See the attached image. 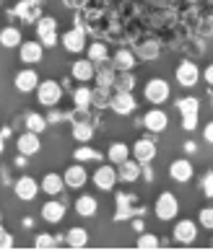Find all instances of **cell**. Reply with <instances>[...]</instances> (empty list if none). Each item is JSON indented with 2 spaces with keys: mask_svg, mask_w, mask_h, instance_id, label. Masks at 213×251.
<instances>
[{
  "mask_svg": "<svg viewBox=\"0 0 213 251\" xmlns=\"http://www.w3.org/2000/svg\"><path fill=\"white\" fill-rule=\"evenodd\" d=\"M130 155L138 163H151L156 158V143L151 140V137H141V140L130 148Z\"/></svg>",
  "mask_w": 213,
  "mask_h": 251,
  "instance_id": "obj_16",
  "label": "cell"
},
{
  "mask_svg": "<svg viewBox=\"0 0 213 251\" xmlns=\"http://www.w3.org/2000/svg\"><path fill=\"white\" fill-rule=\"evenodd\" d=\"M174 78H177V83H180L182 88L198 86V80H200V68H198V62H192L190 57L182 60V62L177 65V70H174Z\"/></svg>",
  "mask_w": 213,
  "mask_h": 251,
  "instance_id": "obj_6",
  "label": "cell"
},
{
  "mask_svg": "<svg viewBox=\"0 0 213 251\" xmlns=\"http://www.w3.org/2000/svg\"><path fill=\"white\" fill-rule=\"evenodd\" d=\"M203 137H206L208 145H213V122H208L206 127H203Z\"/></svg>",
  "mask_w": 213,
  "mask_h": 251,
  "instance_id": "obj_47",
  "label": "cell"
},
{
  "mask_svg": "<svg viewBox=\"0 0 213 251\" xmlns=\"http://www.w3.org/2000/svg\"><path fill=\"white\" fill-rule=\"evenodd\" d=\"M169 176H172V181H177V184H187L192 176H195V169H192V163L187 158H177V161L169 163Z\"/></svg>",
  "mask_w": 213,
  "mask_h": 251,
  "instance_id": "obj_15",
  "label": "cell"
},
{
  "mask_svg": "<svg viewBox=\"0 0 213 251\" xmlns=\"http://www.w3.org/2000/svg\"><path fill=\"white\" fill-rule=\"evenodd\" d=\"M182 148H184V153H195V151H198V145L192 143V140H187V143H184Z\"/></svg>",
  "mask_w": 213,
  "mask_h": 251,
  "instance_id": "obj_50",
  "label": "cell"
},
{
  "mask_svg": "<svg viewBox=\"0 0 213 251\" xmlns=\"http://www.w3.org/2000/svg\"><path fill=\"white\" fill-rule=\"evenodd\" d=\"M94 73H96V65L86 57V60H76V62H73L70 78L78 80V83H89V80H94Z\"/></svg>",
  "mask_w": 213,
  "mask_h": 251,
  "instance_id": "obj_18",
  "label": "cell"
},
{
  "mask_svg": "<svg viewBox=\"0 0 213 251\" xmlns=\"http://www.w3.org/2000/svg\"><path fill=\"white\" fill-rule=\"evenodd\" d=\"M24 125H26V129H31V132H44L47 129V117H42L39 111H29V114L24 117Z\"/></svg>",
  "mask_w": 213,
  "mask_h": 251,
  "instance_id": "obj_32",
  "label": "cell"
},
{
  "mask_svg": "<svg viewBox=\"0 0 213 251\" xmlns=\"http://www.w3.org/2000/svg\"><path fill=\"white\" fill-rule=\"evenodd\" d=\"M39 189L44 194H50V197H58V194H62V189H65V181H62V174H44L42 176V184Z\"/></svg>",
  "mask_w": 213,
  "mask_h": 251,
  "instance_id": "obj_22",
  "label": "cell"
},
{
  "mask_svg": "<svg viewBox=\"0 0 213 251\" xmlns=\"http://www.w3.org/2000/svg\"><path fill=\"white\" fill-rule=\"evenodd\" d=\"M16 148H18V153L21 155H36L42 151V137L39 132H31V129H26L24 135H18V140H16Z\"/></svg>",
  "mask_w": 213,
  "mask_h": 251,
  "instance_id": "obj_12",
  "label": "cell"
},
{
  "mask_svg": "<svg viewBox=\"0 0 213 251\" xmlns=\"http://www.w3.org/2000/svg\"><path fill=\"white\" fill-rule=\"evenodd\" d=\"M86 57H89L91 62H94V65H99V62L109 60L107 42H91V44H86Z\"/></svg>",
  "mask_w": 213,
  "mask_h": 251,
  "instance_id": "obj_29",
  "label": "cell"
},
{
  "mask_svg": "<svg viewBox=\"0 0 213 251\" xmlns=\"http://www.w3.org/2000/svg\"><path fill=\"white\" fill-rule=\"evenodd\" d=\"M198 31L206 36V34H213V18H208V21H203L200 26H198Z\"/></svg>",
  "mask_w": 213,
  "mask_h": 251,
  "instance_id": "obj_46",
  "label": "cell"
},
{
  "mask_svg": "<svg viewBox=\"0 0 213 251\" xmlns=\"http://www.w3.org/2000/svg\"><path fill=\"white\" fill-rule=\"evenodd\" d=\"M73 106L83 109V111L91 109V88L89 86H78L76 91H73Z\"/></svg>",
  "mask_w": 213,
  "mask_h": 251,
  "instance_id": "obj_33",
  "label": "cell"
},
{
  "mask_svg": "<svg viewBox=\"0 0 213 251\" xmlns=\"http://www.w3.org/2000/svg\"><path fill=\"white\" fill-rule=\"evenodd\" d=\"M177 109H180L182 117L184 114H198V111H200V101L195 96H182V99H177Z\"/></svg>",
  "mask_w": 213,
  "mask_h": 251,
  "instance_id": "obj_39",
  "label": "cell"
},
{
  "mask_svg": "<svg viewBox=\"0 0 213 251\" xmlns=\"http://www.w3.org/2000/svg\"><path fill=\"white\" fill-rule=\"evenodd\" d=\"M109 99H112V94H109V88H91V106L94 109H107L109 106Z\"/></svg>",
  "mask_w": 213,
  "mask_h": 251,
  "instance_id": "obj_37",
  "label": "cell"
},
{
  "mask_svg": "<svg viewBox=\"0 0 213 251\" xmlns=\"http://www.w3.org/2000/svg\"><path fill=\"white\" fill-rule=\"evenodd\" d=\"M117 179L120 181H125V184H133L141 179V163L135 161V158H127V161L120 163V169H117Z\"/></svg>",
  "mask_w": 213,
  "mask_h": 251,
  "instance_id": "obj_21",
  "label": "cell"
},
{
  "mask_svg": "<svg viewBox=\"0 0 213 251\" xmlns=\"http://www.w3.org/2000/svg\"><path fill=\"white\" fill-rule=\"evenodd\" d=\"M16 169H24V166H26V155H21V153H18V158H16Z\"/></svg>",
  "mask_w": 213,
  "mask_h": 251,
  "instance_id": "obj_51",
  "label": "cell"
},
{
  "mask_svg": "<svg viewBox=\"0 0 213 251\" xmlns=\"http://www.w3.org/2000/svg\"><path fill=\"white\" fill-rule=\"evenodd\" d=\"M0 226H3V212H0Z\"/></svg>",
  "mask_w": 213,
  "mask_h": 251,
  "instance_id": "obj_54",
  "label": "cell"
},
{
  "mask_svg": "<svg viewBox=\"0 0 213 251\" xmlns=\"http://www.w3.org/2000/svg\"><path fill=\"white\" fill-rule=\"evenodd\" d=\"M60 119H62V114H60V111H52V114L47 117V125H50V122H60Z\"/></svg>",
  "mask_w": 213,
  "mask_h": 251,
  "instance_id": "obj_52",
  "label": "cell"
},
{
  "mask_svg": "<svg viewBox=\"0 0 213 251\" xmlns=\"http://www.w3.org/2000/svg\"><path fill=\"white\" fill-rule=\"evenodd\" d=\"M73 155H76V161H81V163H89V161H101V158H104L99 151H94V148H91L89 143H81V148H76V153H73Z\"/></svg>",
  "mask_w": 213,
  "mask_h": 251,
  "instance_id": "obj_36",
  "label": "cell"
},
{
  "mask_svg": "<svg viewBox=\"0 0 213 251\" xmlns=\"http://www.w3.org/2000/svg\"><path fill=\"white\" fill-rule=\"evenodd\" d=\"M18 60H21L24 65H39L44 60L42 42H21L18 44Z\"/></svg>",
  "mask_w": 213,
  "mask_h": 251,
  "instance_id": "obj_10",
  "label": "cell"
},
{
  "mask_svg": "<svg viewBox=\"0 0 213 251\" xmlns=\"http://www.w3.org/2000/svg\"><path fill=\"white\" fill-rule=\"evenodd\" d=\"M96 210H99V202H96V197H91V194H83V197L76 200V212L81 218H94Z\"/></svg>",
  "mask_w": 213,
  "mask_h": 251,
  "instance_id": "obj_28",
  "label": "cell"
},
{
  "mask_svg": "<svg viewBox=\"0 0 213 251\" xmlns=\"http://www.w3.org/2000/svg\"><path fill=\"white\" fill-rule=\"evenodd\" d=\"M138 125L141 127H146L148 132H164L166 127H169V114H166L164 109H159V106H153V109H148L146 114L138 119Z\"/></svg>",
  "mask_w": 213,
  "mask_h": 251,
  "instance_id": "obj_5",
  "label": "cell"
},
{
  "mask_svg": "<svg viewBox=\"0 0 213 251\" xmlns=\"http://www.w3.org/2000/svg\"><path fill=\"white\" fill-rule=\"evenodd\" d=\"M198 223H200V228L213 230V207H203L200 215H198Z\"/></svg>",
  "mask_w": 213,
  "mask_h": 251,
  "instance_id": "obj_40",
  "label": "cell"
},
{
  "mask_svg": "<svg viewBox=\"0 0 213 251\" xmlns=\"http://www.w3.org/2000/svg\"><path fill=\"white\" fill-rule=\"evenodd\" d=\"M130 202H133V197H130V194H122V192L117 194V210H125V207H130Z\"/></svg>",
  "mask_w": 213,
  "mask_h": 251,
  "instance_id": "obj_44",
  "label": "cell"
},
{
  "mask_svg": "<svg viewBox=\"0 0 213 251\" xmlns=\"http://www.w3.org/2000/svg\"><path fill=\"white\" fill-rule=\"evenodd\" d=\"M198 238V223L192 220H177V226H174V241L177 244H195Z\"/></svg>",
  "mask_w": 213,
  "mask_h": 251,
  "instance_id": "obj_17",
  "label": "cell"
},
{
  "mask_svg": "<svg viewBox=\"0 0 213 251\" xmlns=\"http://www.w3.org/2000/svg\"><path fill=\"white\" fill-rule=\"evenodd\" d=\"M62 99V86L58 80H39L36 86V101L44 106V109H55Z\"/></svg>",
  "mask_w": 213,
  "mask_h": 251,
  "instance_id": "obj_1",
  "label": "cell"
},
{
  "mask_svg": "<svg viewBox=\"0 0 213 251\" xmlns=\"http://www.w3.org/2000/svg\"><path fill=\"white\" fill-rule=\"evenodd\" d=\"M109 62H112L115 65V70L120 73V70H133L135 68V65H138V54L133 52V50H117L115 54H112V60H109Z\"/></svg>",
  "mask_w": 213,
  "mask_h": 251,
  "instance_id": "obj_23",
  "label": "cell"
},
{
  "mask_svg": "<svg viewBox=\"0 0 213 251\" xmlns=\"http://www.w3.org/2000/svg\"><path fill=\"white\" fill-rule=\"evenodd\" d=\"M13 244H16V241H13V236L8 233V230H3V226H0V249H3V251H8V249H13Z\"/></svg>",
  "mask_w": 213,
  "mask_h": 251,
  "instance_id": "obj_42",
  "label": "cell"
},
{
  "mask_svg": "<svg viewBox=\"0 0 213 251\" xmlns=\"http://www.w3.org/2000/svg\"><path fill=\"white\" fill-rule=\"evenodd\" d=\"M135 54L141 60H146V62H151V60H156L161 54V44L156 42V39H146V42H141L138 44V50H135Z\"/></svg>",
  "mask_w": 213,
  "mask_h": 251,
  "instance_id": "obj_26",
  "label": "cell"
},
{
  "mask_svg": "<svg viewBox=\"0 0 213 251\" xmlns=\"http://www.w3.org/2000/svg\"><path fill=\"white\" fill-rule=\"evenodd\" d=\"M65 236H50V233H39L34 238V249H42V251H50V249H58Z\"/></svg>",
  "mask_w": 213,
  "mask_h": 251,
  "instance_id": "obj_34",
  "label": "cell"
},
{
  "mask_svg": "<svg viewBox=\"0 0 213 251\" xmlns=\"http://www.w3.org/2000/svg\"><path fill=\"white\" fill-rule=\"evenodd\" d=\"M16 13L21 16V21H36L42 16V3L39 0H21L16 5Z\"/></svg>",
  "mask_w": 213,
  "mask_h": 251,
  "instance_id": "obj_24",
  "label": "cell"
},
{
  "mask_svg": "<svg viewBox=\"0 0 213 251\" xmlns=\"http://www.w3.org/2000/svg\"><path fill=\"white\" fill-rule=\"evenodd\" d=\"M21 42H24L21 39V29H16V26H5V29H0V47L16 50Z\"/></svg>",
  "mask_w": 213,
  "mask_h": 251,
  "instance_id": "obj_27",
  "label": "cell"
},
{
  "mask_svg": "<svg viewBox=\"0 0 213 251\" xmlns=\"http://www.w3.org/2000/svg\"><path fill=\"white\" fill-rule=\"evenodd\" d=\"M62 3H65L68 8H73V11H83V8H86V3H89V0H62Z\"/></svg>",
  "mask_w": 213,
  "mask_h": 251,
  "instance_id": "obj_45",
  "label": "cell"
},
{
  "mask_svg": "<svg viewBox=\"0 0 213 251\" xmlns=\"http://www.w3.org/2000/svg\"><path fill=\"white\" fill-rule=\"evenodd\" d=\"M135 96H133V91H115L112 99H109V109L115 111V114L120 117H125V114H133L135 111Z\"/></svg>",
  "mask_w": 213,
  "mask_h": 251,
  "instance_id": "obj_7",
  "label": "cell"
},
{
  "mask_svg": "<svg viewBox=\"0 0 213 251\" xmlns=\"http://www.w3.org/2000/svg\"><path fill=\"white\" fill-rule=\"evenodd\" d=\"M115 91H133L135 88V78H133V70H120L117 78H115Z\"/></svg>",
  "mask_w": 213,
  "mask_h": 251,
  "instance_id": "obj_38",
  "label": "cell"
},
{
  "mask_svg": "<svg viewBox=\"0 0 213 251\" xmlns=\"http://www.w3.org/2000/svg\"><path fill=\"white\" fill-rule=\"evenodd\" d=\"M133 228L138 230V233H141V230H146V226H143V220H141V215H135V218H133Z\"/></svg>",
  "mask_w": 213,
  "mask_h": 251,
  "instance_id": "obj_49",
  "label": "cell"
},
{
  "mask_svg": "<svg viewBox=\"0 0 213 251\" xmlns=\"http://www.w3.org/2000/svg\"><path fill=\"white\" fill-rule=\"evenodd\" d=\"M153 212H156V218H159L161 223H169V220L177 218V212H180V200L174 197L172 192H161L159 197H156Z\"/></svg>",
  "mask_w": 213,
  "mask_h": 251,
  "instance_id": "obj_3",
  "label": "cell"
},
{
  "mask_svg": "<svg viewBox=\"0 0 213 251\" xmlns=\"http://www.w3.org/2000/svg\"><path fill=\"white\" fill-rule=\"evenodd\" d=\"M127 158H130V148H127L125 143H112L109 145V151H107V161L109 163L120 166L122 161H127Z\"/></svg>",
  "mask_w": 213,
  "mask_h": 251,
  "instance_id": "obj_31",
  "label": "cell"
},
{
  "mask_svg": "<svg viewBox=\"0 0 213 251\" xmlns=\"http://www.w3.org/2000/svg\"><path fill=\"white\" fill-rule=\"evenodd\" d=\"M65 244L70 249H86L89 246V230L86 228H70L65 233Z\"/></svg>",
  "mask_w": 213,
  "mask_h": 251,
  "instance_id": "obj_30",
  "label": "cell"
},
{
  "mask_svg": "<svg viewBox=\"0 0 213 251\" xmlns=\"http://www.w3.org/2000/svg\"><path fill=\"white\" fill-rule=\"evenodd\" d=\"M13 192L21 202H31V200H36V194H39V181H36L34 176H21V179H16Z\"/></svg>",
  "mask_w": 213,
  "mask_h": 251,
  "instance_id": "obj_11",
  "label": "cell"
},
{
  "mask_svg": "<svg viewBox=\"0 0 213 251\" xmlns=\"http://www.w3.org/2000/svg\"><path fill=\"white\" fill-rule=\"evenodd\" d=\"M36 36H39L42 47L50 50L55 47L60 39H58V21H55L52 16H39L36 18Z\"/></svg>",
  "mask_w": 213,
  "mask_h": 251,
  "instance_id": "obj_4",
  "label": "cell"
},
{
  "mask_svg": "<svg viewBox=\"0 0 213 251\" xmlns=\"http://www.w3.org/2000/svg\"><path fill=\"white\" fill-rule=\"evenodd\" d=\"M135 246L143 249V251H156V249H161V238L153 236V233H146V230H141V233H138Z\"/></svg>",
  "mask_w": 213,
  "mask_h": 251,
  "instance_id": "obj_35",
  "label": "cell"
},
{
  "mask_svg": "<svg viewBox=\"0 0 213 251\" xmlns=\"http://www.w3.org/2000/svg\"><path fill=\"white\" fill-rule=\"evenodd\" d=\"M3 151H5V135L0 132V155H3Z\"/></svg>",
  "mask_w": 213,
  "mask_h": 251,
  "instance_id": "obj_53",
  "label": "cell"
},
{
  "mask_svg": "<svg viewBox=\"0 0 213 251\" xmlns=\"http://www.w3.org/2000/svg\"><path fill=\"white\" fill-rule=\"evenodd\" d=\"M115 78H117V70H115V65L109 62V60H104V62L96 65V73H94L96 86H101V88H112V86H115Z\"/></svg>",
  "mask_w": 213,
  "mask_h": 251,
  "instance_id": "obj_19",
  "label": "cell"
},
{
  "mask_svg": "<svg viewBox=\"0 0 213 251\" xmlns=\"http://www.w3.org/2000/svg\"><path fill=\"white\" fill-rule=\"evenodd\" d=\"M211 104H213V91H211Z\"/></svg>",
  "mask_w": 213,
  "mask_h": 251,
  "instance_id": "obj_55",
  "label": "cell"
},
{
  "mask_svg": "<svg viewBox=\"0 0 213 251\" xmlns=\"http://www.w3.org/2000/svg\"><path fill=\"white\" fill-rule=\"evenodd\" d=\"M62 181H65L68 189H81V187H86V181H89L86 166H83L81 161H78L76 166H68L65 174H62Z\"/></svg>",
  "mask_w": 213,
  "mask_h": 251,
  "instance_id": "obj_13",
  "label": "cell"
},
{
  "mask_svg": "<svg viewBox=\"0 0 213 251\" xmlns=\"http://www.w3.org/2000/svg\"><path fill=\"white\" fill-rule=\"evenodd\" d=\"M0 3H3V0H0Z\"/></svg>",
  "mask_w": 213,
  "mask_h": 251,
  "instance_id": "obj_57",
  "label": "cell"
},
{
  "mask_svg": "<svg viewBox=\"0 0 213 251\" xmlns=\"http://www.w3.org/2000/svg\"><path fill=\"white\" fill-rule=\"evenodd\" d=\"M13 86H16V91H21V94H31V91H36V86H39V75H36V70L29 65V68L16 73Z\"/></svg>",
  "mask_w": 213,
  "mask_h": 251,
  "instance_id": "obj_14",
  "label": "cell"
},
{
  "mask_svg": "<svg viewBox=\"0 0 213 251\" xmlns=\"http://www.w3.org/2000/svg\"><path fill=\"white\" fill-rule=\"evenodd\" d=\"M211 249H213V241H211Z\"/></svg>",
  "mask_w": 213,
  "mask_h": 251,
  "instance_id": "obj_56",
  "label": "cell"
},
{
  "mask_svg": "<svg viewBox=\"0 0 213 251\" xmlns=\"http://www.w3.org/2000/svg\"><path fill=\"white\" fill-rule=\"evenodd\" d=\"M203 194H206L208 200H213V171H208L203 176Z\"/></svg>",
  "mask_w": 213,
  "mask_h": 251,
  "instance_id": "obj_43",
  "label": "cell"
},
{
  "mask_svg": "<svg viewBox=\"0 0 213 251\" xmlns=\"http://www.w3.org/2000/svg\"><path fill=\"white\" fill-rule=\"evenodd\" d=\"M62 218H65V202H58V200H50L42 204V220L44 223H62Z\"/></svg>",
  "mask_w": 213,
  "mask_h": 251,
  "instance_id": "obj_20",
  "label": "cell"
},
{
  "mask_svg": "<svg viewBox=\"0 0 213 251\" xmlns=\"http://www.w3.org/2000/svg\"><path fill=\"white\" fill-rule=\"evenodd\" d=\"M200 75H203V78H206V83H208V86L213 88V62H211V65H208V68H206V70H203V73H200Z\"/></svg>",
  "mask_w": 213,
  "mask_h": 251,
  "instance_id": "obj_48",
  "label": "cell"
},
{
  "mask_svg": "<svg viewBox=\"0 0 213 251\" xmlns=\"http://www.w3.org/2000/svg\"><path fill=\"white\" fill-rule=\"evenodd\" d=\"M62 47H65L68 52H73V54L83 52L86 50V29H83L81 24H76L70 31H65L62 34Z\"/></svg>",
  "mask_w": 213,
  "mask_h": 251,
  "instance_id": "obj_8",
  "label": "cell"
},
{
  "mask_svg": "<svg viewBox=\"0 0 213 251\" xmlns=\"http://www.w3.org/2000/svg\"><path fill=\"white\" fill-rule=\"evenodd\" d=\"M182 129H184V132L198 129V114H184V117H182Z\"/></svg>",
  "mask_w": 213,
  "mask_h": 251,
  "instance_id": "obj_41",
  "label": "cell"
},
{
  "mask_svg": "<svg viewBox=\"0 0 213 251\" xmlns=\"http://www.w3.org/2000/svg\"><path fill=\"white\" fill-rule=\"evenodd\" d=\"M169 96H172V88H169V83H166L164 78H151L143 86V99L148 101V104H153V106L166 104Z\"/></svg>",
  "mask_w": 213,
  "mask_h": 251,
  "instance_id": "obj_2",
  "label": "cell"
},
{
  "mask_svg": "<svg viewBox=\"0 0 213 251\" xmlns=\"http://www.w3.org/2000/svg\"><path fill=\"white\" fill-rule=\"evenodd\" d=\"M94 119H81V122H73V140L78 143H89L91 137H94Z\"/></svg>",
  "mask_w": 213,
  "mask_h": 251,
  "instance_id": "obj_25",
  "label": "cell"
},
{
  "mask_svg": "<svg viewBox=\"0 0 213 251\" xmlns=\"http://www.w3.org/2000/svg\"><path fill=\"white\" fill-rule=\"evenodd\" d=\"M91 181H94V187L101 189V192H112L115 184L120 181L117 179V169L115 166H99V169L94 171V176H91Z\"/></svg>",
  "mask_w": 213,
  "mask_h": 251,
  "instance_id": "obj_9",
  "label": "cell"
}]
</instances>
